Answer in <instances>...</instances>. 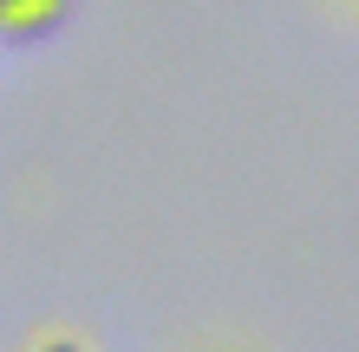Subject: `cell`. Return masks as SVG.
Segmentation results:
<instances>
[{"label":"cell","mask_w":359,"mask_h":352,"mask_svg":"<svg viewBox=\"0 0 359 352\" xmlns=\"http://www.w3.org/2000/svg\"><path fill=\"white\" fill-rule=\"evenodd\" d=\"M66 13L72 0H0V39H46Z\"/></svg>","instance_id":"1"},{"label":"cell","mask_w":359,"mask_h":352,"mask_svg":"<svg viewBox=\"0 0 359 352\" xmlns=\"http://www.w3.org/2000/svg\"><path fill=\"white\" fill-rule=\"evenodd\" d=\"M39 352H86V346H72V339H46Z\"/></svg>","instance_id":"2"}]
</instances>
